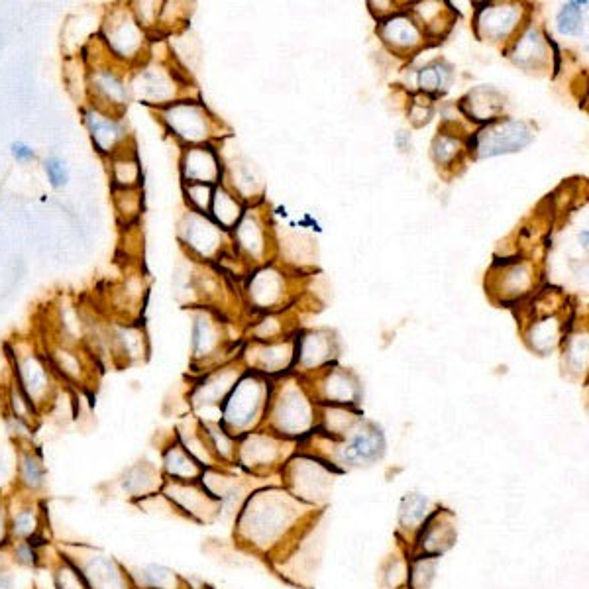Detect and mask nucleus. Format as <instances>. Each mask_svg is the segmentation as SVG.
<instances>
[{"mask_svg":"<svg viewBox=\"0 0 589 589\" xmlns=\"http://www.w3.org/2000/svg\"><path fill=\"white\" fill-rule=\"evenodd\" d=\"M315 507L293 497L281 483L254 489L234 519V538L240 548L256 556L281 558L311 533Z\"/></svg>","mask_w":589,"mask_h":589,"instance_id":"nucleus-1","label":"nucleus"},{"mask_svg":"<svg viewBox=\"0 0 589 589\" xmlns=\"http://www.w3.org/2000/svg\"><path fill=\"white\" fill-rule=\"evenodd\" d=\"M8 358L12 364V377L22 387V391L28 395L32 405L38 409V413H46L52 405H55L57 393H59V379L54 374L48 358L42 350L14 344L8 350Z\"/></svg>","mask_w":589,"mask_h":589,"instance_id":"nucleus-2","label":"nucleus"},{"mask_svg":"<svg viewBox=\"0 0 589 589\" xmlns=\"http://www.w3.org/2000/svg\"><path fill=\"white\" fill-rule=\"evenodd\" d=\"M281 485L309 507L322 509L328 501L338 472L319 456L303 452L293 454L279 472Z\"/></svg>","mask_w":589,"mask_h":589,"instance_id":"nucleus-3","label":"nucleus"},{"mask_svg":"<svg viewBox=\"0 0 589 589\" xmlns=\"http://www.w3.org/2000/svg\"><path fill=\"white\" fill-rule=\"evenodd\" d=\"M269 391L254 375H244L220 407V425L240 438L258 429L268 413Z\"/></svg>","mask_w":589,"mask_h":589,"instance_id":"nucleus-4","label":"nucleus"},{"mask_svg":"<svg viewBox=\"0 0 589 589\" xmlns=\"http://www.w3.org/2000/svg\"><path fill=\"white\" fill-rule=\"evenodd\" d=\"M295 442L285 440L271 430H254L238 438L234 466L250 478H268L279 474L293 456Z\"/></svg>","mask_w":589,"mask_h":589,"instance_id":"nucleus-5","label":"nucleus"},{"mask_svg":"<svg viewBox=\"0 0 589 589\" xmlns=\"http://www.w3.org/2000/svg\"><path fill=\"white\" fill-rule=\"evenodd\" d=\"M266 423L273 434L297 442L317 430L319 419L311 399L297 385H287L269 397Z\"/></svg>","mask_w":589,"mask_h":589,"instance_id":"nucleus-6","label":"nucleus"},{"mask_svg":"<svg viewBox=\"0 0 589 589\" xmlns=\"http://www.w3.org/2000/svg\"><path fill=\"white\" fill-rule=\"evenodd\" d=\"M330 450L315 454L328 462L338 474L348 470H360L370 468L377 464L385 454V438L381 430L374 425L358 423L348 434L342 438H330Z\"/></svg>","mask_w":589,"mask_h":589,"instance_id":"nucleus-7","label":"nucleus"},{"mask_svg":"<svg viewBox=\"0 0 589 589\" xmlns=\"http://www.w3.org/2000/svg\"><path fill=\"white\" fill-rule=\"evenodd\" d=\"M65 554L83 574L89 589H134L128 568L107 550L91 544H63Z\"/></svg>","mask_w":589,"mask_h":589,"instance_id":"nucleus-8","label":"nucleus"},{"mask_svg":"<svg viewBox=\"0 0 589 589\" xmlns=\"http://www.w3.org/2000/svg\"><path fill=\"white\" fill-rule=\"evenodd\" d=\"M87 93L91 99V107L107 110L110 114L122 116V110L130 101V85L124 73L116 67V61L107 54L95 59L87 67Z\"/></svg>","mask_w":589,"mask_h":589,"instance_id":"nucleus-9","label":"nucleus"},{"mask_svg":"<svg viewBox=\"0 0 589 589\" xmlns=\"http://www.w3.org/2000/svg\"><path fill=\"white\" fill-rule=\"evenodd\" d=\"M144 28L130 8H110L101 26L99 42L116 63L138 59L144 50Z\"/></svg>","mask_w":589,"mask_h":589,"instance_id":"nucleus-10","label":"nucleus"},{"mask_svg":"<svg viewBox=\"0 0 589 589\" xmlns=\"http://www.w3.org/2000/svg\"><path fill=\"white\" fill-rule=\"evenodd\" d=\"M161 493L177 517L197 525H213L220 519V505L199 482H165Z\"/></svg>","mask_w":589,"mask_h":589,"instance_id":"nucleus-11","label":"nucleus"},{"mask_svg":"<svg viewBox=\"0 0 589 589\" xmlns=\"http://www.w3.org/2000/svg\"><path fill=\"white\" fill-rule=\"evenodd\" d=\"M81 348L83 346H67L52 338L48 346L42 350L59 383H67L79 389H85L93 383L97 362L87 350Z\"/></svg>","mask_w":589,"mask_h":589,"instance_id":"nucleus-12","label":"nucleus"},{"mask_svg":"<svg viewBox=\"0 0 589 589\" xmlns=\"http://www.w3.org/2000/svg\"><path fill=\"white\" fill-rule=\"evenodd\" d=\"M10 535L12 540H46V507L40 497H32L20 491H12V495H4Z\"/></svg>","mask_w":589,"mask_h":589,"instance_id":"nucleus-13","label":"nucleus"},{"mask_svg":"<svg viewBox=\"0 0 589 589\" xmlns=\"http://www.w3.org/2000/svg\"><path fill=\"white\" fill-rule=\"evenodd\" d=\"M250 482L252 480L234 474L232 468H226V466L207 468L199 480V483L209 491V495L220 505L218 521L236 519L242 503L254 491Z\"/></svg>","mask_w":589,"mask_h":589,"instance_id":"nucleus-14","label":"nucleus"},{"mask_svg":"<svg viewBox=\"0 0 589 589\" xmlns=\"http://www.w3.org/2000/svg\"><path fill=\"white\" fill-rule=\"evenodd\" d=\"M456 535V515L450 509L436 507L421 531L411 540L407 554L440 560V556L456 544Z\"/></svg>","mask_w":589,"mask_h":589,"instance_id":"nucleus-15","label":"nucleus"},{"mask_svg":"<svg viewBox=\"0 0 589 589\" xmlns=\"http://www.w3.org/2000/svg\"><path fill=\"white\" fill-rule=\"evenodd\" d=\"M83 124L95 150L105 158H112L128 142V128L118 114L87 105L83 108Z\"/></svg>","mask_w":589,"mask_h":589,"instance_id":"nucleus-16","label":"nucleus"},{"mask_svg":"<svg viewBox=\"0 0 589 589\" xmlns=\"http://www.w3.org/2000/svg\"><path fill=\"white\" fill-rule=\"evenodd\" d=\"M535 134L523 122H503L493 124L478 136L480 158H493L499 154H509L531 144Z\"/></svg>","mask_w":589,"mask_h":589,"instance_id":"nucleus-17","label":"nucleus"},{"mask_svg":"<svg viewBox=\"0 0 589 589\" xmlns=\"http://www.w3.org/2000/svg\"><path fill=\"white\" fill-rule=\"evenodd\" d=\"M161 118L167 128L187 144H199L207 140L209 122L207 114L199 105L193 103H171L161 110Z\"/></svg>","mask_w":589,"mask_h":589,"instance_id":"nucleus-18","label":"nucleus"},{"mask_svg":"<svg viewBox=\"0 0 589 589\" xmlns=\"http://www.w3.org/2000/svg\"><path fill=\"white\" fill-rule=\"evenodd\" d=\"M48 485V466L42 452L30 446H18L14 489L32 497H40Z\"/></svg>","mask_w":589,"mask_h":589,"instance_id":"nucleus-19","label":"nucleus"},{"mask_svg":"<svg viewBox=\"0 0 589 589\" xmlns=\"http://www.w3.org/2000/svg\"><path fill=\"white\" fill-rule=\"evenodd\" d=\"M108 356L120 364H136L146 356V338L134 324L107 326Z\"/></svg>","mask_w":589,"mask_h":589,"instance_id":"nucleus-20","label":"nucleus"},{"mask_svg":"<svg viewBox=\"0 0 589 589\" xmlns=\"http://www.w3.org/2000/svg\"><path fill=\"white\" fill-rule=\"evenodd\" d=\"M163 476L160 468H156L150 462H138L122 472L118 478V487L124 493L126 499L132 503H138L150 495H156L163 489Z\"/></svg>","mask_w":589,"mask_h":589,"instance_id":"nucleus-21","label":"nucleus"},{"mask_svg":"<svg viewBox=\"0 0 589 589\" xmlns=\"http://www.w3.org/2000/svg\"><path fill=\"white\" fill-rule=\"evenodd\" d=\"M160 472L165 482H199L205 468L173 436L161 450Z\"/></svg>","mask_w":589,"mask_h":589,"instance_id":"nucleus-22","label":"nucleus"},{"mask_svg":"<svg viewBox=\"0 0 589 589\" xmlns=\"http://www.w3.org/2000/svg\"><path fill=\"white\" fill-rule=\"evenodd\" d=\"M436 507L438 505H434L429 497L421 491H411L401 499L397 535L407 544V548L415 535L421 531V527L427 523V519Z\"/></svg>","mask_w":589,"mask_h":589,"instance_id":"nucleus-23","label":"nucleus"},{"mask_svg":"<svg viewBox=\"0 0 589 589\" xmlns=\"http://www.w3.org/2000/svg\"><path fill=\"white\" fill-rule=\"evenodd\" d=\"M130 85V95L146 105H165L173 97V83L160 67L140 69Z\"/></svg>","mask_w":589,"mask_h":589,"instance_id":"nucleus-24","label":"nucleus"},{"mask_svg":"<svg viewBox=\"0 0 589 589\" xmlns=\"http://www.w3.org/2000/svg\"><path fill=\"white\" fill-rule=\"evenodd\" d=\"M238 374H234L232 370H220L216 374L207 375L193 391L191 395V403L197 411H218L222 403L226 401L228 393L232 391V387L238 383Z\"/></svg>","mask_w":589,"mask_h":589,"instance_id":"nucleus-25","label":"nucleus"},{"mask_svg":"<svg viewBox=\"0 0 589 589\" xmlns=\"http://www.w3.org/2000/svg\"><path fill=\"white\" fill-rule=\"evenodd\" d=\"M134 589H189L187 582L163 564H142L128 568Z\"/></svg>","mask_w":589,"mask_h":589,"instance_id":"nucleus-26","label":"nucleus"},{"mask_svg":"<svg viewBox=\"0 0 589 589\" xmlns=\"http://www.w3.org/2000/svg\"><path fill=\"white\" fill-rule=\"evenodd\" d=\"M181 169L187 183L211 185L218 177V161L209 148H189L185 152Z\"/></svg>","mask_w":589,"mask_h":589,"instance_id":"nucleus-27","label":"nucleus"},{"mask_svg":"<svg viewBox=\"0 0 589 589\" xmlns=\"http://www.w3.org/2000/svg\"><path fill=\"white\" fill-rule=\"evenodd\" d=\"M322 399L328 405L336 407H352L360 399L358 381L350 374L332 372L322 383Z\"/></svg>","mask_w":589,"mask_h":589,"instance_id":"nucleus-28","label":"nucleus"},{"mask_svg":"<svg viewBox=\"0 0 589 589\" xmlns=\"http://www.w3.org/2000/svg\"><path fill=\"white\" fill-rule=\"evenodd\" d=\"M201 429L207 436V442L211 446V452L215 456L218 466L234 468L236 460V448H238V438L232 436L228 430L224 429L220 423L215 421H199Z\"/></svg>","mask_w":589,"mask_h":589,"instance_id":"nucleus-29","label":"nucleus"},{"mask_svg":"<svg viewBox=\"0 0 589 589\" xmlns=\"http://www.w3.org/2000/svg\"><path fill=\"white\" fill-rule=\"evenodd\" d=\"M110 161V181L112 189H138L140 185V163L134 150H126V146L116 152Z\"/></svg>","mask_w":589,"mask_h":589,"instance_id":"nucleus-30","label":"nucleus"},{"mask_svg":"<svg viewBox=\"0 0 589 589\" xmlns=\"http://www.w3.org/2000/svg\"><path fill=\"white\" fill-rule=\"evenodd\" d=\"M175 440L189 452V456L193 460H197L205 470L207 468H215L216 464L215 456L211 452V446L207 442V436L201 429V423L197 421L193 427L189 425H181L177 432H175Z\"/></svg>","mask_w":589,"mask_h":589,"instance_id":"nucleus-31","label":"nucleus"},{"mask_svg":"<svg viewBox=\"0 0 589 589\" xmlns=\"http://www.w3.org/2000/svg\"><path fill=\"white\" fill-rule=\"evenodd\" d=\"M183 234H185V242L201 256H209L218 244V230L215 224H211L207 218L195 213L187 216Z\"/></svg>","mask_w":589,"mask_h":589,"instance_id":"nucleus-32","label":"nucleus"},{"mask_svg":"<svg viewBox=\"0 0 589 589\" xmlns=\"http://www.w3.org/2000/svg\"><path fill=\"white\" fill-rule=\"evenodd\" d=\"M4 413L12 415L16 419H22L34 427L40 419L38 409L32 405V401L28 399V395L22 391V387L16 383V379L12 375H10L6 389H4Z\"/></svg>","mask_w":589,"mask_h":589,"instance_id":"nucleus-33","label":"nucleus"},{"mask_svg":"<svg viewBox=\"0 0 589 589\" xmlns=\"http://www.w3.org/2000/svg\"><path fill=\"white\" fill-rule=\"evenodd\" d=\"M48 542H38V540H12L10 546L4 550L8 554L10 562L18 568H40L46 562V550Z\"/></svg>","mask_w":589,"mask_h":589,"instance_id":"nucleus-34","label":"nucleus"},{"mask_svg":"<svg viewBox=\"0 0 589 589\" xmlns=\"http://www.w3.org/2000/svg\"><path fill=\"white\" fill-rule=\"evenodd\" d=\"M50 572L54 589H89L81 570L65 554H61V550H57Z\"/></svg>","mask_w":589,"mask_h":589,"instance_id":"nucleus-35","label":"nucleus"},{"mask_svg":"<svg viewBox=\"0 0 589 589\" xmlns=\"http://www.w3.org/2000/svg\"><path fill=\"white\" fill-rule=\"evenodd\" d=\"M409 554H395L379 570V589H407Z\"/></svg>","mask_w":589,"mask_h":589,"instance_id":"nucleus-36","label":"nucleus"},{"mask_svg":"<svg viewBox=\"0 0 589 589\" xmlns=\"http://www.w3.org/2000/svg\"><path fill=\"white\" fill-rule=\"evenodd\" d=\"M436 572H438V558L409 556L407 589H432Z\"/></svg>","mask_w":589,"mask_h":589,"instance_id":"nucleus-37","label":"nucleus"},{"mask_svg":"<svg viewBox=\"0 0 589 589\" xmlns=\"http://www.w3.org/2000/svg\"><path fill=\"white\" fill-rule=\"evenodd\" d=\"M114 207L118 216L128 224L140 215V193L138 189H112Z\"/></svg>","mask_w":589,"mask_h":589,"instance_id":"nucleus-38","label":"nucleus"},{"mask_svg":"<svg viewBox=\"0 0 589 589\" xmlns=\"http://www.w3.org/2000/svg\"><path fill=\"white\" fill-rule=\"evenodd\" d=\"M216 338L211 322L205 319H197L193 326V354L195 358H205L213 352Z\"/></svg>","mask_w":589,"mask_h":589,"instance_id":"nucleus-39","label":"nucleus"},{"mask_svg":"<svg viewBox=\"0 0 589 589\" xmlns=\"http://www.w3.org/2000/svg\"><path fill=\"white\" fill-rule=\"evenodd\" d=\"M517 14L515 10H509V8H493V10H487L483 14L482 24L483 28L487 30V34H493V36H501L505 34L513 22H515Z\"/></svg>","mask_w":589,"mask_h":589,"instance_id":"nucleus-40","label":"nucleus"},{"mask_svg":"<svg viewBox=\"0 0 589 589\" xmlns=\"http://www.w3.org/2000/svg\"><path fill=\"white\" fill-rule=\"evenodd\" d=\"M328 358V342L321 336H311L303 342L301 348V362L307 368L321 366L322 362Z\"/></svg>","mask_w":589,"mask_h":589,"instance_id":"nucleus-41","label":"nucleus"},{"mask_svg":"<svg viewBox=\"0 0 589 589\" xmlns=\"http://www.w3.org/2000/svg\"><path fill=\"white\" fill-rule=\"evenodd\" d=\"M4 429L8 432V436L12 438V442L18 446H30L34 444V430L36 427L22 421V419H16L12 415H6L4 413Z\"/></svg>","mask_w":589,"mask_h":589,"instance_id":"nucleus-42","label":"nucleus"},{"mask_svg":"<svg viewBox=\"0 0 589 589\" xmlns=\"http://www.w3.org/2000/svg\"><path fill=\"white\" fill-rule=\"evenodd\" d=\"M385 36L389 42H395L401 46H413L419 40L417 30L411 26V22H407L403 18L389 22V26L385 28Z\"/></svg>","mask_w":589,"mask_h":589,"instance_id":"nucleus-43","label":"nucleus"},{"mask_svg":"<svg viewBox=\"0 0 589 589\" xmlns=\"http://www.w3.org/2000/svg\"><path fill=\"white\" fill-rule=\"evenodd\" d=\"M584 2H572L568 6H564V10L558 16V30L562 34L574 36L582 32V6Z\"/></svg>","mask_w":589,"mask_h":589,"instance_id":"nucleus-44","label":"nucleus"},{"mask_svg":"<svg viewBox=\"0 0 589 589\" xmlns=\"http://www.w3.org/2000/svg\"><path fill=\"white\" fill-rule=\"evenodd\" d=\"M213 211H215L216 220L222 226H232L236 222V218L240 215L238 205L224 193V191H216L215 203H213Z\"/></svg>","mask_w":589,"mask_h":589,"instance_id":"nucleus-45","label":"nucleus"},{"mask_svg":"<svg viewBox=\"0 0 589 589\" xmlns=\"http://www.w3.org/2000/svg\"><path fill=\"white\" fill-rule=\"evenodd\" d=\"M44 171H46V177L50 181V185L54 189H63L69 181V169L65 165V161L61 160L59 156H48L44 160Z\"/></svg>","mask_w":589,"mask_h":589,"instance_id":"nucleus-46","label":"nucleus"},{"mask_svg":"<svg viewBox=\"0 0 589 589\" xmlns=\"http://www.w3.org/2000/svg\"><path fill=\"white\" fill-rule=\"evenodd\" d=\"M187 199L193 203V207L197 209V211H201V213H205L207 209H209V205H211V197H213V193H211V185H201V183H189L187 187Z\"/></svg>","mask_w":589,"mask_h":589,"instance_id":"nucleus-47","label":"nucleus"},{"mask_svg":"<svg viewBox=\"0 0 589 589\" xmlns=\"http://www.w3.org/2000/svg\"><path fill=\"white\" fill-rule=\"evenodd\" d=\"M240 240L250 252H260L262 250V238H260V232H258L256 224H252V220H246L240 226Z\"/></svg>","mask_w":589,"mask_h":589,"instance_id":"nucleus-48","label":"nucleus"},{"mask_svg":"<svg viewBox=\"0 0 589 589\" xmlns=\"http://www.w3.org/2000/svg\"><path fill=\"white\" fill-rule=\"evenodd\" d=\"M442 83H444V71L440 69V65H432V67L423 71V75H421L423 89H427V91L440 89Z\"/></svg>","mask_w":589,"mask_h":589,"instance_id":"nucleus-49","label":"nucleus"},{"mask_svg":"<svg viewBox=\"0 0 589 589\" xmlns=\"http://www.w3.org/2000/svg\"><path fill=\"white\" fill-rule=\"evenodd\" d=\"M10 154L18 163H30V161L36 160L34 148L30 144H26V142H12L10 144Z\"/></svg>","mask_w":589,"mask_h":589,"instance_id":"nucleus-50","label":"nucleus"},{"mask_svg":"<svg viewBox=\"0 0 589 589\" xmlns=\"http://www.w3.org/2000/svg\"><path fill=\"white\" fill-rule=\"evenodd\" d=\"M12 542V535H10V523H8V511H6V503H0V554H4V550L10 546Z\"/></svg>","mask_w":589,"mask_h":589,"instance_id":"nucleus-51","label":"nucleus"},{"mask_svg":"<svg viewBox=\"0 0 589 589\" xmlns=\"http://www.w3.org/2000/svg\"><path fill=\"white\" fill-rule=\"evenodd\" d=\"M0 589H16L10 572H0Z\"/></svg>","mask_w":589,"mask_h":589,"instance_id":"nucleus-52","label":"nucleus"},{"mask_svg":"<svg viewBox=\"0 0 589 589\" xmlns=\"http://www.w3.org/2000/svg\"><path fill=\"white\" fill-rule=\"evenodd\" d=\"M271 281H273V277H268V283H266V287L264 289H271ZM266 293V297H264V301H271L273 299V291H264Z\"/></svg>","mask_w":589,"mask_h":589,"instance_id":"nucleus-53","label":"nucleus"},{"mask_svg":"<svg viewBox=\"0 0 589 589\" xmlns=\"http://www.w3.org/2000/svg\"><path fill=\"white\" fill-rule=\"evenodd\" d=\"M2 501H4V495H2V491H0V503H2Z\"/></svg>","mask_w":589,"mask_h":589,"instance_id":"nucleus-54","label":"nucleus"}]
</instances>
